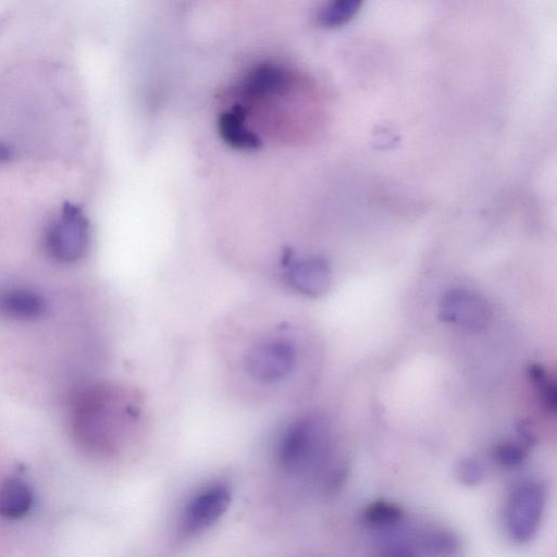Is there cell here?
Here are the masks:
<instances>
[{"mask_svg":"<svg viewBox=\"0 0 557 557\" xmlns=\"http://www.w3.org/2000/svg\"><path fill=\"white\" fill-rule=\"evenodd\" d=\"M422 549L430 557H454L460 551V540L448 530H433L422 540Z\"/></svg>","mask_w":557,"mask_h":557,"instance_id":"obj_15","label":"cell"},{"mask_svg":"<svg viewBox=\"0 0 557 557\" xmlns=\"http://www.w3.org/2000/svg\"><path fill=\"white\" fill-rule=\"evenodd\" d=\"M15 150L10 144L0 141V166L11 164L15 160Z\"/></svg>","mask_w":557,"mask_h":557,"instance_id":"obj_20","label":"cell"},{"mask_svg":"<svg viewBox=\"0 0 557 557\" xmlns=\"http://www.w3.org/2000/svg\"><path fill=\"white\" fill-rule=\"evenodd\" d=\"M404 517L402 507L387 500L369 504L363 514L364 523L375 529H390L398 526Z\"/></svg>","mask_w":557,"mask_h":557,"instance_id":"obj_13","label":"cell"},{"mask_svg":"<svg viewBox=\"0 0 557 557\" xmlns=\"http://www.w3.org/2000/svg\"><path fill=\"white\" fill-rule=\"evenodd\" d=\"M246 111L240 104L219 116L218 132L222 141L234 150L255 152L263 147L261 136L246 127Z\"/></svg>","mask_w":557,"mask_h":557,"instance_id":"obj_9","label":"cell"},{"mask_svg":"<svg viewBox=\"0 0 557 557\" xmlns=\"http://www.w3.org/2000/svg\"><path fill=\"white\" fill-rule=\"evenodd\" d=\"M46 312L43 297L28 289H11L0 293V316L16 320H35Z\"/></svg>","mask_w":557,"mask_h":557,"instance_id":"obj_12","label":"cell"},{"mask_svg":"<svg viewBox=\"0 0 557 557\" xmlns=\"http://www.w3.org/2000/svg\"><path fill=\"white\" fill-rule=\"evenodd\" d=\"M332 430L323 415H306L284 427L276 445V461L294 479H318L326 475L328 488L341 478L340 467L331 468Z\"/></svg>","mask_w":557,"mask_h":557,"instance_id":"obj_1","label":"cell"},{"mask_svg":"<svg viewBox=\"0 0 557 557\" xmlns=\"http://www.w3.org/2000/svg\"><path fill=\"white\" fill-rule=\"evenodd\" d=\"M33 505V488L23 477L11 476L0 484V516L16 521L26 516Z\"/></svg>","mask_w":557,"mask_h":557,"instance_id":"obj_11","label":"cell"},{"mask_svg":"<svg viewBox=\"0 0 557 557\" xmlns=\"http://www.w3.org/2000/svg\"><path fill=\"white\" fill-rule=\"evenodd\" d=\"M46 249L61 263H76L89 251L90 224L83 209L72 202L61 206L46 233Z\"/></svg>","mask_w":557,"mask_h":557,"instance_id":"obj_3","label":"cell"},{"mask_svg":"<svg viewBox=\"0 0 557 557\" xmlns=\"http://www.w3.org/2000/svg\"><path fill=\"white\" fill-rule=\"evenodd\" d=\"M297 346L286 334L258 342L246 358L250 377L262 385H277L288 379L297 364Z\"/></svg>","mask_w":557,"mask_h":557,"instance_id":"obj_4","label":"cell"},{"mask_svg":"<svg viewBox=\"0 0 557 557\" xmlns=\"http://www.w3.org/2000/svg\"><path fill=\"white\" fill-rule=\"evenodd\" d=\"M283 276L290 287L301 294L319 297L331 286V270L324 257L295 258L291 253L283 264Z\"/></svg>","mask_w":557,"mask_h":557,"instance_id":"obj_8","label":"cell"},{"mask_svg":"<svg viewBox=\"0 0 557 557\" xmlns=\"http://www.w3.org/2000/svg\"><path fill=\"white\" fill-rule=\"evenodd\" d=\"M528 378L534 385L540 403L544 410L555 415L556 413V386L550 379L547 370L539 364H531L528 367Z\"/></svg>","mask_w":557,"mask_h":557,"instance_id":"obj_16","label":"cell"},{"mask_svg":"<svg viewBox=\"0 0 557 557\" xmlns=\"http://www.w3.org/2000/svg\"><path fill=\"white\" fill-rule=\"evenodd\" d=\"M78 418L82 442L92 452L116 453L138 427V404L114 390L97 389L84 396Z\"/></svg>","mask_w":557,"mask_h":557,"instance_id":"obj_2","label":"cell"},{"mask_svg":"<svg viewBox=\"0 0 557 557\" xmlns=\"http://www.w3.org/2000/svg\"><path fill=\"white\" fill-rule=\"evenodd\" d=\"M528 449L521 442H504L495 449V459L507 469L521 466L526 460Z\"/></svg>","mask_w":557,"mask_h":557,"instance_id":"obj_18","label":"cell"},{"mask_svg":"<svg viewBox=\"0 0 557 557\" xmlns=\"http://www.w3.org/2000/svg\"><path fill=\"white\" fill-rule=\"evenodd\" d=\"M361 0H334L318 12L317 20L321 27L338 28L351 21L361 10Z\"/></svg>","mask_w":557,"mask_h":557,"instance_id":"obj_14","label":"cell"},{"mask_svg":"<svg viewBox=\"0 0 557 557\" xmlns=\"http://www.w3.org/2000/svg\"><path fill=\"white\" fill-rule=\"evenodd\" d=\"M546 507V491L535 480L518 484L506 504V529L511 539L524 544L534 539Z\"/></svg>","mask_w":557,"mask_h":557,"instance_id":"obj_5","label":"cell"},{"mask_svg":"<svg viewBox=\"0 0 557 557\" xmlns=\"http://www.w3.org/2000/svg\"><path fill=\"white\" fill-rule=\"evenodd\" d=\"M288 70L274 65L262 64L247 72L240 84V93L245 99H258L279 93L290 83Z\"/></svg>","mask_w":557,"mask_h":557,"instance_id":"obj_10","label":"cell"},{"mask_svg":"<svg viewBox=\"0 0 557 557\" xmlns=\"http://www.w3.org/2000/svg\"><path fill=\"white\" fill-rule=\"evenodd\" d=\"M439 318L444 323L478 333L490 326L492 313L486 300L477 293L453 289L442 296Z\"/></svg>","mask_w":557,"mask_h":557,"instance_id":"obj_7","label":"cell"},{"mask_svg":"<svg viewBox=\"0 0 557 557\" xmlns=\"http://www.w3.org/2000/svg\"><path fill=\"white\" fill-rule=\"evenodd\" d=\"M231 499V488L225 482H212L198 490L182 512L181 536L193 538L212 528L227 513Z\"/></svg>","mask_w":557,"mask_h":557,"instance_id":"obj_6","label":"cell"},{"mask_svg":"<svg viewBox=\"0 0 557 557\" xmlns=\"http://www.w3.org/2000/svg\"><path fill=\"white\" fill-rule=\"evenodd\" d=\"M380 557H416V553L407 544L396 542L383 549Z\"/></svg>","mask_w":557,"mask_h":557,"instance_id":"obj_19","label":"cell"},{"mask_svg":"<svg viewBox=\"0 0 557 557\" xmlns=\"http://www.w3.org/2000/svg\"><path fill=\"white\" fill-rule=\"evenodd\" d=\"M457 480L466 487H477L485 480L486 469L474 457H463L455 466Z\"/></svg>","mask_w":557,"mask_h":557,"instance_id":"obj_17","label":"cell"}]
</instances>
